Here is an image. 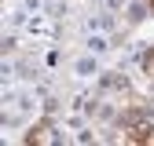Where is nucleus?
Segmentation results:
<instances>
[{"instance_id":"1","label":"nucleus","mask_w":154,"mask_h":146,"mask_svg":"<svg viewBox=\"0 0 154 146\" xmlns=\"http://www.w3.org/2000/svg\"><path fill=\"white\" fill-rule=\"evenodd\" d=\"M150 139H154L150 128H132V132H128V142H150Z\"/></svg>"}]
</instances>
